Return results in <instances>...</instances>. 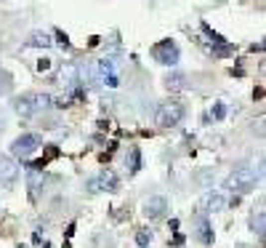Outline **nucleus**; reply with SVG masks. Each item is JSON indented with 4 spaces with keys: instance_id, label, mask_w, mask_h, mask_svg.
<instances>
[{
    "instance_id": "dca6fc26",
    "label": "nucleus",
    "mask_w": 266,
    "mask_h": 248,
    "mask_svg": "<svg viewBox=\"0 0 266 248\" xmlns=\"http://www.w3.org/2000/svg\"><path fill=\"white\" fill-rule=\"evenodd\" d=\"M11 91H13V75L0 67V96H8Z\"/></svg>"
},
{
    "instance_id": "a211bd4d",
    "label": "nucleus",
    "mask_w": 266,
    "mask_h": 248,
    "mask_svg": "<svg viewBox=\"0 0 266 248\" xmlns=\"http://www.w3.org/2000/svg\"><path fill=\"white\" fill-rule=\"evenodd\" d=\"M32 99H35V112H45L51 107V102H53V96L51 94H32Z\"/></svg>"
},
{
    "instance_id": "0eeeda50",
    "label": "nucleus",
    "mask_w": 266,
    "mask_h": 248,
    "mask_svg": "<svg viewBox=\"0 0 266 248\" xmlns=\"http://www.w3.org/2000/svg\"><path fill=\"white\" fill-rule=\"evenodd\" d=\"M141 211H144V216H146L149 222H160L162 216L168 214V198H165V195H152V198H146L144 206H141Z\"/></svg>"
},
{
    "instance_id": "f3484780",
    "label": "nucleus",
    "mask_w": 266,
    "mask_h": 248,
    "mask_svg": "<svg viewBox=\"0 0 266 248\" xmlns=\"http://www.w3.org/2000/svg\"><path fill=\"white\" fill-rule=\"evenodd\" d=\"M184 83H186V77H184V75H178V72H173V75H168V77H165V88H168V91H181V88H184Z\"/></svg>"
},
{
    "instance_id": "9b49d317",
    "label": "nucleus",
    "mask_w": 266,
    "mask_h": 248,
    "mask_svg": "<svg viewBox=\"0 0 266 248\" xmlns=\"http://www.w3.org/2000/svg\"><path fill=\"white\" fill-rule=\"evenodd\" d=\"M13 110H16L21 118H32V115H35V99H32V94L19 96L16 102H13Z\"/></svg>"
},
{
    "instance_id": "6ab92c4d",
    "label": "nucleus",
    "mask_w": 266,
    "mask_h": 248,
    "mask_svg": "<svg viewBox=\"0 0 266 248\" xmlns=\"http://www.w3.org/2000/svg\"><path fill=\"white\" fill-rule=\"evenodd\" d=\"M136 243H138V248H146L152 243V230H138L136 232Z\"/></svg>"
},
{
    "instance_id": "aec40b11",
    "label": "nucleus",
    "mask_w": 266,
    "mask_h": 248,
    "mask_svg": "<svg viewBox=\"0 0 266 248\" xmlns=\"http://www.w3.org/2000/svg\"><path fill=\"white\" fill-rule=\"evenodd\" d=\"M210 115H213L216 120H221L224 115H226V107H224V104H216V107H213V112H210Z\"/></svg>"
},
{
    "instance_id": "2eb2a0df",
    "label": "nucleus",
    "mask_w": 266,
    "mask_h": 248,
    "mask_svg": "<svg viewBox=\"0 0 266 248\" xmlns=\"http://www.w3.org/2000/svg\"><path fill=\"white\" fill-rule=\"evenodd\" d=\"M250 227H253V232L258 238L264 240V230H266V216H264V208H258V211L250 216Z\"/></svg>"
},
{
    "instance_id": "412c9836",
    "label": "nucleus",
    "mask_w": 266,
    "mask_h": 248,
    "mask_svg": "<svg viewBox=\"0 0 266 248\" xmlns=\"http://www.w3.org/2000/svg\"><path fill=\"white\" fill-rule=\"evenodd\" d=\"M48 69H51V59H48V56L37 61V72H48Z\"/></svg>"
},
{
    "instance_id": "1a4fd4ad",
    "label": "nucleus",
    "mask_w": 266,
    "mask_h": 248,
    "mask_svg": "<svg viewBox=\"0 0 266 248\" xmlns=\"http://www.w3.org/2000/svg\"><path fill=\"white\" fill-rule=\"evenodd\" d=\"M19 179V166L16 160L5 158V155H0V184H5V187H13Z\"/></svg>"
},
{
    "instance_id": "f03ea898",
    "label": "nucleus",
    "mask_w": 266,
    "mask_h": 248,
    "mask_svg": "<svg viewBox=\"0 0 266 248\" xmlns=\"http://www.w3.org/2000/svg\"><path fill=\"white\" fill-rule=\"evenodd\" d=\"M258 179H261V168H237L234 174H229V179H226V190L237 192V195H245V192H250L258 184Z\"/></svg>"
},
{
    "instance_id": "ddd939ff",
    "label": "nucleus",
    "mask_w": 266,
    "mask_h": 248,
    "mask_svg": "<svg viewBox=\"0 0 266 248\" xmlns=\"http://www.w3.org/2000/svg\"><path fill=\"white\" fill-rule=\"evenodd\" d=\"M51 43H53L51 32H32V35H29V40H27L29 48H48Z\"/></svg>"
},
{
    "instance_id": "20e7f679",
    "label": "nucleus",
    "mask_w": 266,
    "mask_h": 248,
    "mask_svg": "<svg viewBox=\"0 0 266 248\" xmlns=\"http://www.w3.org/2000/svg\"><path fill=\"white\" fill-rule=\"evenodd\" d=\"M88 190L91 192H117L120 190V176L115 171H109V168H104L99 176L88 179Z\"/></svg>"
},
{
    "instance_id": "4468645a",
    "label": "nucleus",
    "mask_w": 266,
    "mask_h": 248,
    "mask_svg": "<svg viewBox=\"0 0 266 248\" xmlns=\"http://www.w3.org/2000/svg\"><path fill=\"white\" fill-rule=\"evenodd\" d=\"M197 238H200L205 246L213 243V230H210V224H208L205 216H200V219H197Z\"/></svg>"
},
{
    "instance_id": "f257e3e1",
    "label": "nucleus",
    "mask_w": 266,
    "mask_h": 248,
    "mask_svg": "<svg viewBox=\"0 0 266 248\" xmlns=\"http://www.w3.org/2000/svg\"><path fill=\"white\" fill-rule=\"evenodd\" d=\"M184 118H186V107L181 102H176V99H170V102H162L157 107V112H154V126L176 128V126H181Z\"/></svg>"
},
{
    "instance_id": "6e6552de",
    "label": "nucleus",
    "mask_w": 266,
    "mask_h": 248,
    "mask_svg": "<svg viewBox=\"0 0 266 248\" xmlns=\"http://www.w3.org/2000/svg\"><path fill=\"white\" fill-rule=\"evenodd\" d=\"M77 83H80V67H77L75 61H64L61 69H59V86L67 88V91H72Z\"/></svg>"
},
{
    "instance_id": "423d86ee",
    "label": "nucleus",
    "mask_w": 266,
    "mask_h": 248,
    "mask_svg": "<svg viewBox=\"0 0 266 248\" xmlns=\"http://www.w3.org/2000/svg\"><path fill=\"white\" fill-rule=\"evenodd\" d=\"M96 75H99V80L104 83V86H109V88H115V86H120V77H117V61L115 59H109V56H104V59H99L96 61Z\"/></svg>"
},
{
    "instance_id": "7ed1b4c3",
    "label": "nucleus",
    "mask_w": 266,
    "mask_h": 248,
    "mask_svg": "<svg viewBox=\"0 0 266 248\" xmlns=\"http://www.w3.org/2000/svg\"><path fill=\"white\" fill-rule=\"evenodd\" d=\"M152 56L160 61V64H165V67H176L178 64V45L173 40H160V43H154L152 45Z\"/></svg>"
},
{
    "instance_id": "f8f14e48",
    "label": "nucleus",
    "mask_w": 266,
    "mask_h": 248,
    "mask_svg": "<svg viewBox=\"0 0 266 248\" xmlns=\"http://www.w3.org/2000/svg\"><path fill=\"white\" fill-rule=\"evenodd\" d=\"M125 166H128L131 174H138V171H141V150H138V147H131V150H128Z\"/></svg>"
},
{
    "instance_id": "9d476101",
    "label": "nucleus",
    "mask_w": 266,
    "mask_h": 248,
    "mask_svg": "<svg viewBox=\"0 0 266 248\" xmlns=\"http://www.w3.org/2000/svg\"><path fill=\"white\" fill-rule=\"evenodd\" d=\"M200 208L205 214H218V211L226 208V198L221 195V192H205L202 200H200Z\"/></svg>"
},
{
    "instance_id": "39448f33",
    "label": "nucleus",
    "mask_w": 266,
    "mask_h": 248,
    "mask_svg": "<svg viewBox=\"0 0 266 248\" xmlns=\"http://www.w3.org/2000/svg\"><path fill=\"white\" fill-rule=\"evenodd\" d=\"M40 144H43V139L37 136V134H24V136H19L16 142L11 144V155H13V158L27 160L29 155H32V152H35Z\"/></svg>"
}]
</instances>
